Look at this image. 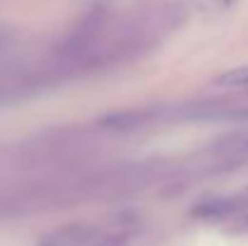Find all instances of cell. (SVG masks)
I'll return each instance as SVG.
<instances>
[{"label":"cell","instance_id":"6da1fadb","mask_svg":"<svg viewBox=\"0 0 248 246\" xmlns=\"http://www.w3.org/2000/svg\"><path fill=\"white\" fill-rule=\"evenodd\" d=\"M128 230L123 225H89L75 222L46 234L39 246H125Z\"/></svg>","mask_w":248,"mask_h":246},{"label":"cell","instance_id":"7a4b0ae2","mask_svg":"<svg viewBox=\"0 0 248 246\" xmlns=\"http://www.w3.org/2000/svg\"><path fill=\"white\" fill-rule=\"evenodd\" d=\"M217 84H224V87H248V66L224 73V75L217 80Z\"/></svg>","mask_w":248,"mask_h":246}]
</instances>
